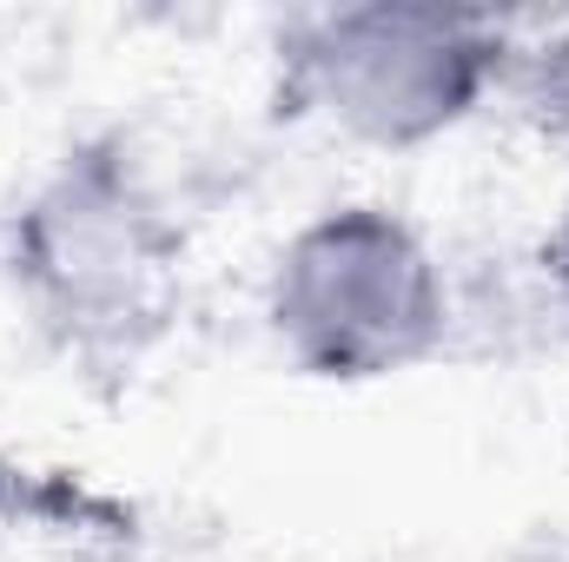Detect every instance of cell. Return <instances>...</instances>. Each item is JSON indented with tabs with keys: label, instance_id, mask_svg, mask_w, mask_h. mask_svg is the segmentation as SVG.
Returning <instances> with one entry per match:
<instances>
[{
	"label": "cell",
	"instance_id": "6da1fadb",
	"mask_svg": "<svg viewBox=\"0 0 569 562\" xmlns=\"http://www.w3.org/2000/svg\"><path fill=\"white\" fill-rule=\"evenodd\" d=\"M7 279L73 364L127 371L159 344L186 284V225L127 133L73 140L20 192Z\"/></svg>",
	"mask_w": 569,
	"mask_h": 562
},
{
	"label": "cell",
	"instance_id": "7a4b0ae2",
	"mask_svg": "<svg viewBox=\"0 0 569 562\" xmlns=\"http://www.w3.org/2000/svg\"><path fill=\"white\" fill-rule=\"evenodd\" d=\"M284 113H311L378 152L457 133L510 73V20L443 0H358L298 13L279 40Z\"/></svg>",
	"mask_w": 569,
	"mask_h": 562
},
{
	"label": "cell",
	"instance_id": "3957f363",
	"mask_svg": "<svg viewBox=\"0 0 569 562\" xmlns=\"http://www.w3.org/2000/svg\"><path fill=\"white\" fill-rule=\"evenodd\" d=\"M266 324L318 384H378L430 364L450 338V279L391 205L351 199L305 219L272 259Z\"/></svg>",
	"mask_w": 569,
	"mask_h": 562
},
{
	"label": "cell",
	"instance_id": "277c9868",
	"mask_svg": "<svg viewBox=\"0 0 569 562\" xmlns=\"http://www.w3.org/2000/svg\"><path fill=\"white\" fill-rule=\"evenodd\" d=\"M523 87H530V113L569 145V20H557L523 53Z\"/></svg>",
	"mask_w": 569,
	"mask_h": 562
},
{
	"label": "cell",
	"instance_id": "5b68a950",
	"mask_svg": "<svg viewBox=\"0 0 569 562\" xmlns=\"http://www.w3.org/2000/svg\"><path fill=\"white\" fill-rule=\"evenodd\" d=\"M47 510V483L27 470V463H13L7 450H0V543L20 530V523H33Z\"/></svg>",
	"mask_w": 569,
	"mask_h": 562
},
{
	"label": "cell",
	"instance_id": "8992f818",
	"mask_svg": "<svg viewBox=\"0 0 569 562\" xmlns=\"http://www.w3.org/2000/svg\"><path fill=\"white\" fill-rule=\"evenodd\" d=\"M543 259H550V279H557V291L569 298V212H563V225H557V239H550V252H543Z\"/></svg>",
	"mask_w": 569,
	"mask_h": 562
},
{
	"label": "cell",
	"instance_id": "52a82bcc",
	"mask_svg": "<svg viewBox=\"0 0 569 562\" xmlns=\"http://www.w3.org/2000/svg\"><path fill=\"white\" fill-rule=\"evenodd\" d=\"M503 562H563V556H537V550H530V556H503Z\"/></svg>",
	"mask_w": 569,
	"mask_h": 562
}]
</instances>
